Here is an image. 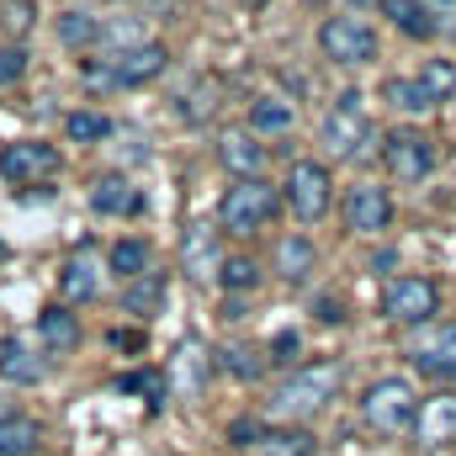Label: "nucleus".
Instances as JSON below:
<instances>
[{
    "instance_id": "1",
    "label": "nucleus",
    "mask_w": 456,
    "mask_h": 456,
    "mask_svg": "<svg viewBox=\"0 0 456 456\" xmlns=\"http://www.w3.org/2000/svg\"><path fill=\"white\" fill-rule=\"evenodd\" d=\"M335 393H340V366H335V361H314V366L292 371V377L276 387L271 414H276V419H314V414L330 409Z\"/></svg>"
},
{
    "instance_id": "2",
    "label": "nucleus",
    "mask_w": 456,
    "mask_h": 456,
    "mask_svg": "<svg viewBox=\"0 0 456 456\" xmlns=\"http://www.w3.org/2000/svg\"><path fill=\"white\" fill-rule=\"evenodd\" d=\"M165 64H170V53H165L159 43L117 48V53L96 59V64L86 69V86H96V91H117V86H149L154 75H165Z\"/></svg>"
},
{
    "instance_id": "3",
    "label": "nucleus",
    "mask_w": 456,
    "mask_h": 456,
    "mask_svg": "<svg viewBox=\"0 0 456 456\" xmlns=\"http://www.w3.org/2000/svg\"><path fill=\"white\" fill-rule=\"evenodd\" d=\"M361 414H366V425H371L377 436H403V430L419 419V393H414L403 377H382V382L366 387Z\"/></svg>"
},
{
    "instance_id": "4",
    "label": "nucleus",
    "mask_w": 456,
    "mask_h": 456,
    "mask_svg": "<svg viewBox=\"0 0 456 456\" xmlns=\"http://www.w3.org/2000/svg\"><path fill=\"white\" fill-rule=\"evenodd\" d=\"M276 208H281L276 186L260 181V175H244V181H233V186L224 191L218 224H224L228 233H255V228H265L271 218H276Z\"/></svg>"
},
{
    "instance_id": "5",
    "label": "nucleus",
    "mask_w": 456,
    "mask_h": 456,
    "mask_svg": "<svg viewBox=\"0 0 456 456\" xmlns=\"http://www.w3.org/2000/svg\"><path fill=\"white\" fill-rule=\"evenodd\" d=\"M319 48H324V59L330 64H371L377 59V27L366 21V16H330L324 27H319Z\"/></svg>"
},
{
    "instance_id": "6",
    "label": "nucleus",
    "mask_w": 456,
    "mask_h": 456,
    "mask_svg": "<svg viewBox=\"0 0 456 456\" xmlns=\"http://www.w3.org/2000/svg\"><path fill=\"white\" fill-rule=\"evenodd\" d=\"M382 165H387L393 181L419 186V181L436 170V143H430L425 133H414V127H398V133L382 138Z\"/></svg>"
},
{
    "instance_id": "7",
    "label": "nucleus",
    "mask_w": 456,
    "mask_h": 456,
    "mask_svg": "<svg viewBox=\"0 0 456 456\" xmlns=\"http://www.w3.org/2000/svg\"><path fill=\"white\" fill-rule=\"evenodd\" d=\"M366 143H371V117H366L355 91H345L335 112L324 117V149L335 159H355V154H366Z\"/></svg>"
},
{
    "instance_id": "8",
    "label": "nucleus",
    "mask_w": 456,
    "mask_h": 456,
    "mask_svg": "<svg viewBox=\"0 0 456 456\" xmlns=\"http://www.w3.org/2000/svg\"><path fill=\"white\" fill-rule=\"evenodd\" d=\"M436 308H441V287H436L430 276H398V281H387V292H382V314H387L393 324H430Z\"/></svg>"
},
{
    "instance_id": "9",
    "label": "nucleus",
    "mask_w": 456,
    "mask_h": 456,
    "mask_svg": "<svg viewBox=\"0 0 456 456\" xmlns=\"http://www.w3.org/2000/svg\"><path fill=\"white\" fill-rule=\"evenodd\" d=\"M330 197H335L330 170H324L319 159H297L292 175H287V202H292V213H297L303 224H314V218L330 213Z\"/></svg>"
},
{
    "instance_id": "10",
    "label": "nucleus",
    "mask_w": 456,
    "mask_h": 456,
    "mask_svg": "<svg viewBox=\"0 0 456 456\" xmlns=\"http://www.w3.org/2000/svg\"><path fill=\"white\" fill-rule=\"evenodd\" d=\"M53 170H59V149H53V143L16 138V143L0 149V175H5L11 186H32V181H43V175H53Z\"/></svg>"
},
{
    "instance_id": "11",
    "label": "nucleus",
    "mask_w": 456,
    "mask_h": 456,
    "mask_svg": "<svg viewBox=\"0 0 456 456\" xmlns=\"http://www.w3.org/2000/svg\"><path fill=\"white\" fill-rule=\"evenodd\" d=\"M387 224H393V197H387V186L355 181V186L345 191V228H355V233H382Z\"/></svg>"
},
{
    "instance_id": "12",
    "label": "nucleus",
    "mask_w": 456,
    "mask_h": 456,
    "mask_svg": "<svg viewBox=\"0 0 456 456\" xmlns=\"http://www.w3.org/2000/svg\"><path fill=\"white\" fill-rule=\"evenodd\" d=\"M414 366L419 371H436V377H456V324H436L425 330L419 340L409 345Z\"/></svg>"
},
{
    "instance_id": "13",
    "label": "nucleus",
    "mask_w": 456,
    "mask_h": 456,
    "mask_svg": "<svg viewBox=\"0 0 456 456\" xmlns=\"http://www.w3.org/2000/svg\"><path fill=\"white\" fill-rule=\"evenodd\" d=\"M59 292L69 297V303H91V297H102V255L86 244L80 255H69L64 260V271H59Z\"/></svg>"
},
{
    "instance_id": "14",
    "label": "nucleus",
    "mask_w": 456,
    "mask_h": 456,
    "mask_svg": "<svg viewBox=\"0 0 456 456\" xmlns=\"http://www.w3.org/2000/svg\"><path fill=\"white\" fill-rule=\"evenodd\" d=\"M181 265H186V276H191V281H208V276H218V271H224L218 233H213L208 224L186 228V239H181Z\"/></svg>"
},
{
    "instance_id": "15",
    "label": "nucleus",
    "mask_w": 456,
    "mask_h": 456,
    "mask_svg": "<svg viewBox=\"0 0 456 456\" xmlns=\"http://www.w3.org/2000/svg\"><path fill=\"white\" fill-rule=\"evenodd\" d=\"M419 441L425 446H441V441H456V393H436L419 403V419H414Z\"/></svg>"
},
{
    "instance_id": "16",
    "label": "nucleus",
    "mask_w": 456,
    "mask_h": 456,
    "mask_svg": "<svg viewBox=\"0 0 456 456\" xmlns=\"http://www.w3.org/2000/svg\"><path fill=\"white\" fill-rule=\"evenodd\" d=\"M0 377L5 382H37L43 377V355H37V345L27 340V335H5L0 340Z\"/></svg>"
},
{
    "instance_id": "17",
    "label": "nucleus",
    "mask_w": 456,
    "mask_h": 456,
    "mask_svg": "<svg viewBox=\"0 0 456 456\" xmlns=\"http://www.w3.org/2000/svg\"><path fill=\"white\" fill-rule=\"evenodd\" d=\"M218 159H224L239 181H244V175H260V165H265V143H255V133L233 127V133H224V143H218Z\"/></svg>"
},
{
    "instance_id": "18",
    "label": "nucleus",
    "mask_w": 456,
    "mask_h": 456,
    "mask_svg": "<svg viewBox=\"0 0 456 456\" xmlns=\"http://www.w3.org/2000/svg\"><path fill=\"white\" fill-rule=\"evenodd\" d=\"M91 202H96V213H107V218H127V213H138V208H143L138 186H133V181H122V175H102V181L91 186Z\"/></svg>"
},
{
    "instance_id": "19",
    "label": "nucleus",
    "mask_w": 456,
    "mask_h": 456,
    "mask_svg": "<svg viewBox=\"0 0 456 456\" xmlns=\"http://www.w3.org/2000/svg\"><path fill=\"white\" fill-rule=\"evenodd\" d=\"M37 340L48 345L53 355L75 350V345H80V319H75L69 308H43V314H37Z\"/></svg>"
},
{
    "instance_id": "20",
    "label": "nucleus",
    "mask_w": 456,
    "mask_h": 456,
    "mask_svg": "<svg viewBox=\"0 0 456 456\" xmlns=\"http://www.w3.org/2000/svg\"><path fill=\"white\" fill-rule=\"evenodd\" d=\"M314 265H319V249H314L303 233H287V239L276 244V271H281L287 281H308Z\"/></svg>"
},
{
    "instance_id": "21",
    "label": "nucleus",
    "mask_w": 456,
    "mask_h": 456,
    "mask_svg": "<svg viewBox=\"0 0 456 456\" xmlns=\"http://www.w3.org/2000/svg\"><path fill=\"white\" fill-rule=\"evenodd\" d=\"M122 308L138 314V319H149L154 308H165V276L159 271H143V276L122 281Z\"/></svg>"
},
{
    "instance_id": "22",
    "label": "nucleus",
    "mask_w": 456,
    "mask_h": 456,
    "mask_svg": "<svg viewBox=\"0 0 456 456\" xmlns=\"http://www.w3.org/2000/svg\"><path fill=\"white\" fill-rule=\"evenodd\" d=\"M382 16H393V27L409 37H436V27H441L425 0H382Z\"/></svg>"
},
{
    "instance_id": "23",
    "label": "nucleus",
    "mask_w": 456,
    "mask_h": 456,
    "mask_svg": "<svg viewBox=\"0 0 456 456\" xmlns=\"http://www.w3.org/2000/svg\"><path fill=\"white\" fill-rule=\"evenodd\" d=\"M37 446H43L37 419H27V414H0V456H32Z\"/></svg>"
},
{
    "instance_id": "24",
    "label": "nucleus",
    "mask_w": 456,
    "mask_h": 456,
    "mask_svg": "<svg viewBox=\"0 0 456 456\" xmlns=\"http://www.w3.org/2000/svg\"><path fill=\"white\" fill-rule=\"evenodd\" d=\"M107 265H112L122 281H133V276H143V271H154V249L143 244V239H117L112 255H107Z\"/></svg>"
},
{
    "instance_id": "25",
    "label": "nucleus",
    "mask_w": 456,
    "mask_h": 456,
    "mask_svg": "<svg viewBox=\"0 0 456 456\" xmlns=\"http://www.w3.org/2000/svg\"><path fill=\"white\" fill-rule=\"evenodd\" d=\"M59 43H64V48H96V43H102V16H91V11H64V16H59Z\"/></svg>"
},
{
    "instance_id": "26",
    "label": "nucleus",
    "mask_w": 456,
    "mask_h": 456,
    "mask_svg": "<svg viewBox=\"0 0 456 456\" xmlns=\"http://www.w3.org/2000/svg\"><path fill=\"white\" fill-rule=\"evenodd\" d=\"M419 86H425V96H430L436 107L456 102V64L452 59H430V64L419 69Z\"/></svg>"
},
{
    "instance_id": "27",
    "label": "nucleus",
    "mask_w": 456,
    "mask_h": 456,
    "mask_svg": "<svg viewBox=\"0 0 456 456\" xmlns=\"http://www.w3.org/2000/svg\"><path fill=\"white\" fill-rule=\"evenodd\" d=\"M255 456H314V436H303V430H265L255 441Z\"/></svg>"
},
{
    "instance_id": "28",
    "label": "nucleus",
    "mask_w": 456,
    "mask_h": 456,
    "mask_svg": "<svg viewBox=\"0 0 456 456\" xmlns=\"http://www.w3.org/2000/svg\"><path fill=\"white\" fill-rule=\"evenodd\" d=\"M249 127H255V133H287V127H292V102L260 96V102L249 107Z\"/></svg>"
},
{
    "instance_id": "29",
    "label": "nucleus",
    "mask_w": 456,
    "mask_h": 456,
    "mask_svg": "<svg viewBox=\"0 0 456 456\" xmlns=\"http://www.w3.org/2000/svg\"><path fill=\"white\" fill-rule=\"evenodd\" d=\"M112 133V117L107 112H69L64 117V138H75V143H102Z\"/></svg>"
},
{
    "instance_id": "30",
    "label": "nucleus",
    "mask_w": 456,
    "mask_h": 456,
    "mask_svg": "<svg viewBox=\"0 0 456 456\" xmlns=\"http://www.w3.org/2000/svg\"><path fill=\"white\" fill-rule=\"evenodd\" d=\"M382 96H387L398 112H430V107H436V102L425 96V86H419V80H387V91H382Z\"/></svg>"
},
{
    "instance_id": "31",
    "label": "nucleus",
    "mask_w": 456,
    "mask_h": 456,
    "mask_svg": "<svg viewBox=\"0 0 456 456\" xmlns=\"http://www.w3.org/2000/svg\"><path fill=\"white\" fill-rule=\"evenodd\" d=\"M218 276H224L228 292H244V287H255V281H260V265H255L249 255H233V260H224V271H218Z\"/></svg>"
},
{
    "instance_id": "32",
    "label": "nucleus",
    "mask_w": 456,
    "mask_h": 456,
    "mask_svg": "<svg viewBox=\"0 0 456 456\" xmlns=\"http://www.w3.org/2000/svg\"><path fill=\"white\" fill-rule=\"evenodd\" d=\"M32 21H37V5H32V0H0V27H5L11 37H21Z\"/></svg>"
},
{
    "instance_id": "33",
    "label": "nucleus",
    "mask_w": 456,
    "mask_h": 456,
    "mask_svg": "<svg viewBox=\"0 0 456 456\" xmlns=\"http://www.w3.org/2000/svg\"><path fill=\"white\" fill-rule=\"evenodd\" d=\"M224 366L233 371V377H260V366H265V361H260V350H244V345H228V350H224Z\"/></svg>"
},
{
    "instance_id": "34",
    "label": "nucleus",
    "mask_w": 456,
    "mask_h": 456,
    "mask_svg": "<svg viewBox=\"0 0 456 456\" xmlns=\"http://www.w3.org/2000/svg\"><path fill=\"white\" fill-rule=\"evenodd\" d=\"M21 75H27V48H21V43L0 48V86H16Z\"/></svg>"
},
{
    "instance_id": "35",
    "label": "nucleus",
    "mask_w": 456,
    "mask_h": 456,
    "mask_svg": "<svg viewBox=\"0 0 456 456\" xmlns=\"http://www.w3.org/2000/svg\"><path fill=\"white\" fill-rule=\"evenodd\" d=\"M292 355H297V335L287 330V335H276V340H271V361H292Z\"/></svg>"
},
{
    "instance_id": "36",
    "label": "nucleus",
    "mask_w": 456,
    "mask_h": 456,
    "mask_svg": "<svg viewBox=\"0 0 456 456\" xmlns=\"http://www.w3.org/2000/svg\"><path fill=\"white\" fill-rule=\"evenodd\" d=\"M112 345L117 350H143V335L138 330H112Z\"/></svg>"
},
{
    "instance_id": "37",
    "label": "nucleus",
    "mask_w": 456,
    "mask_h": 456,
    "mask_svg": "<svg viewBox=\"0 0 456 456\" xmlns=\"http://www.w3.org/2000/svg\"><path fill=\"white\" fill-rule=\"evenodd\" d=\"M260 436H265L260 425H233V446H255Z\"/></svg>"
},
{
    "instance_id": "38",
    "label": "nucleus",
    "mask_w": 456,
    "mask_h": 456,
    "mask_svg": "<svg viewBox=\"0 0 456 456\" xmlns=\"http://www.w3.org/2000/svg\"><path fill=\"white\" fill-rule=\"evenodd\" d=\"M425 5H430V11H441V5H452V0H425Z\"/></svg>"
},
{
    "instance_id": "39",
    "label": "nucleus",
    "mask_w": 456,
    "mask_h": 456,
    "mask_svg": "<svg viewBox=\"0 0 456 456\" xmlns=\"http://www.w3.org/2000/svg\"><path fill=\"white\" fill-rule=\"evenodd\" d=\"M239 5H249V11H260V5H265V0H239Z\"/></svg>"
}]
</instances>
